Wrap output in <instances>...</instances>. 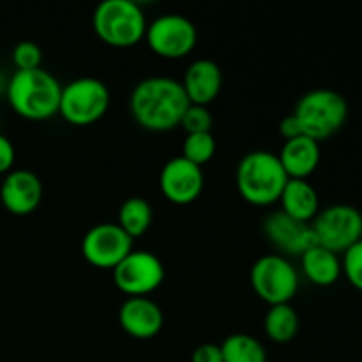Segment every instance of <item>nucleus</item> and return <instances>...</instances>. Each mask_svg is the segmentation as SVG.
I'll return each mask as SVG.
<instances>
[{
  "instance_id": "1",
  "label": "nucleus",
  "mask_w": 362,
  "mask_h": 362,
  "mask_svg": "<svg viewBox=\"0 0 362 362\" xmlns=\"http://www.w3.org/2000/svg\"><path fill=\"white\" fill-rule=\"evenodd\" d=\"M189 106L182 83L168 76H151L133 88L129 112L134 122L152 133H166L180 126Z\"/></svg>"
},
{
  "instance_id": "2",
  "label": "nucleus",
  "mask_w": 362,
  "mask_h": 362,
  "mask_svg": "<svg viewBox=\"0 0 362 362\" xmlns=\"http://www.w3.org/2000/svg\"><path fill=\"white\" fill-rule=\"evenodd\" d=\"M60 94L62 85L42 67L16 71L6 85L7 101L14 113L34 122L59 115Z\"/></svg>"
},
{
  "instance_id": "3",
  "label": "nucleus",
  "mask_w": 362,
  "mask_h": 362,
  "mask_svg": "<svg viewBox=\"0 0 362 362\" xmlns=\"http://www.w3.org/2000/svg\"><path fill=\"white\" fill-rule=\"evenodd\" d=\"M235 182L239 194L255 207L278 204L288 177L278 154L269 151L247 152L237 165Z\"/></svg>"
},
{
  "instance_id": "4",
  "label": "nucleus",
  "mask_w": 362,
  "mask_h": 362,
  "mask_svg": "<svg viewBox=\"0 0 362 362\" xmlns=\"http://www.w3.org/2000/svg\"><path fill=\"white\" fill-rule=\"evenodd\" d=\"M147 20L133 0H105L92 14L95 35L112 48H133L147 32Z\"/></svg>"
},
{
  "instance_id": "5",
  "label": "nucleus",
  "mask_w": 362,
  "mask_h": 362,
  "mask_svg": "<svg viewBox=\"0 0 362 362\" xmlns=\"http://www.w3.org/2000/svg\"><path fill=\"white\" fill-rule=\"evenodd\" d=\"M304 136L320 144L338 133L349 119V103L331 88H315L297 101L293 110Z\"/></svg>"
},
{
  "instance_id": "6",
  "label": "nucleus",
  "mask_w": 362,
  "mask_h": 362,
  "mask_svg": "<svg viewBox=\"0 0 362 362\" xmlns=\"http://www.w3.org/2000/svg\"><path fill=\"white\" fill-rule=\"evenodd\" d=\"M112 103L108 87L98 78H76L62 87L59 115L73 126H90L106 115Z\"/></svg>"
},
{
  "instance_id": "7",
  "label": "nucleus",
  "mask_w": 362,
  "mask_h": 362,
  "mask_svg": "<svg viewBox=\"0 0 362 362\" xmlns=\"http://www.w3.org/2000/svg\"><path fill=\"white\" fill-rule=\"evenodd\" d=\"M251 286L269 306L290 304L299 290V272L283 255H265L251 267Z\"/></svg>"
},
{
  "instance_id": "8",
  "label": "nucleus",
  "mask_w": 362,
  "mask_h": 362,
  "mask_svg": "<svg viewBox=\"0 0 362 362\" xmlns=\"http://www.w3.org/2000/svg\"><path fill=\"white\" fill-rule=\"evenodd\" d=\"M145 41L156 55L177 60L193 52L198 41V30L189 18L170 13L147 25Z\"/></svg>"
},
{
  "instance_id": "9",
  "label": "nucleus",
  "mask_w": 362,
  "mask_h": 362,
  "mask_svg": "<svg viewBox=\"0 0 362 362\" xmlns=\"http://www.w3.org/2000/svg\"><path fill=\"white\" fill-rule=\"evenodd\" d=\"M362 214L352 205H331L317 214L311 221L318 246L332 251L345 253L349 247L361 240Z\"/></svg>"
},
{
  "instance_id": "10",
  "label": "nucleus",
  "mask_w": 362,
  "mask_h": 362,
  "mask_svg": "<svg viewBox=\"0 0 362 362\" xmlns=\"http://www.w3.org/2000/svg\"><path fill=\"white\" fill-rule=\"evenodd\" d=\"M165 281L163 262L151 251H131L115 269L113 283L127 297H147Z\"/></svg>"
},
{
  "instance_id": "11",
  "label": "nucleus",
  "mask_w": 362,
  "mask_h": 362,
  "mask_svg": "<svg viewBox=\"0 0 362 362\" xmlns=\"http://www.w3.org/2000/svg\"><path fill=\"white\" fill-rule=\"evenodd\" d=\"M133 251V239L117 223H101L85 233L81 255L95 269H113Z\"/></svg>"
},
{
  "instance_id": "12",
  "label": "nucleus",
  "mask_w": 362,
  "mask_h": 362,
  "mask_svg": "<svg viewBox=\"0 0 362 362\" xmlns=\"http://www.w3.org/2000/svg\"><path fill=\"white\" fill-rule=\"evenodd\" d=\"M163 197L175 205H189L204 191V172L182 156L170 159L159 173Z\"/></svg>"
},
{
  "instance_id": "13",
  "label": "nucleus",
  "mask_w": 362,
  "mask_h": 362,
  "mask_svg": "<svg viewBox=\"0 0 362 362\" xmlns=\"http://www.w3.org/2000/svg\"><path fill=\"white\" fill-rule=\"evenodd\" d=\"M264 233L269 243L290 257H303L308 250L318 246L311 223L297 221L283 211L271 212L264 221Z\"/></svg>"
},
{
  "instance_id": "14",
  "label": "nucleus",
  "mask_w": 362,
  "mask_h": 362,
  "mask_svg": "<svg viewBox=\"0 0 362 362\" xmlns=\"http://www.w3.org/2000/svg\"><path fill=\"white\" fill-rule=\"evenodd\" d=\"M0 200L11 214H32L42 200L41 179L30 170H11L0 186Z\"/></svg>"
},
{
  "instance_id": "15",
  "label": "nucleus",
  "mask_w": 362,
  "mask_h": 362,
  "mask_svg": "<svg viewBox=\"0 0 362 362\" xmlns=\"http://www.w3.org/2000/svg\"><path fill=\"white\" fill-rule=\"evenodd\" d=\"M161 308L148 297H127L119 310V324L134 339H152L163 329Z\"/></svg>"
},
{
  "instance_id": "16",
  "label": "nucleus",
  "mask_w": 362,
  "mask_h": 362,
  "mask_svg": "<svg viewBox=\"0 0 362 362\" xmlns=\"http://www.w3.org/2000/svg\"><path fill=\"white\" fill-rule=\"evenodd\" d=\"M182 83L189 105L209 106L223 88V71L214 60L198 59L189 64Z\"/></svg>"
},
{
  "instance_id": "17",
  "label": "nucleus",
  "mask_w": 362,
  "mask_h": 362,
  "mask_svg": "<svg viewBox=\"0 0 362 362\" xmlns=\"http://www.w3.org/2000/svg\"><path fill=\"white\" fill-rule=\"evenodd\" d=\"M278 158L288 179L308 180L320 165V144L303 134L285 141Z\"/></svg>"
},
{
  "instance_id": "18",
  "label": "nucleus",
  "mask_w": 362,
  "mask_h": 362,
  "mask_svg": "<svg viewBox=\"0 0 362 362\" xmlns=\"http://www.w3.org/2000/svg\"><path fill=\"white\" fill-rule=\"evenodd\" d=\"M279 204L286 216L303 223H311L320 212L318 193L308 180L288 179L279 198Z\"/></svg>"
},
{
  "instance_id": "19",
  "label": "nucleus",
  "mask_w": 362,
  "mask_h": 362,
  "mask_svg": "<svg viewBox=\"0 0 362 362\" xmlns=\"http://www.w3.org/2000/svg\"><path fill=\"white\" fill-rule=\"evenodd\" d=\"M300 269L304 276L317 286H332L343 274L338 255L322 246L311 247L300 257Z\"/></svg>"
},
{
  "instance_id": "20",
  "label": "nucleus",
  "mask_w": 362,
  "mask_h": 362,
  "mask_svg": "<svg viewBox=\"0 0 362 362\" xmlns=\"http://www.w3.org/2000/svg\"><path fill=\"white\" fill-rule=\"evenodd\" d=\"M264 331L271 341L285 345L290 343L299 332V315L292 304L269 306L264 318Z\"/></svg>"
},
{
  "instance_id": "21",
  "label": "nucleus",
  "mask_w": 362,
  "mask_h": 362,
  "mask_svg": "<svg viewBox=\"0 0 362 362\" xmlns=\"http://www.w3.org/2000/svg\"><path fill=\"white\" fill-rule=\"evenodd\" d=\"M152 219H154L152 205L141 197H131L120 205L117 225L134 240L151 228Z\"/></svg>"
},
{
  "instance_id": "22",
  "label": "nucleus",
  "mask_w": 362,
  "mask_h": 362,
  "mask_svg": "<svg viewBox=\"0 0 362 362\" xmlns=\"http://www.w3.org/2000/svg\"><path fill=\"white\" fill-rule=\"evenodd\" d=\"M223 362H267V350L255 336L237 332L223 339Z\"/></svg>"
},
{
  "instance_id": "23",
  "label": "nucleus",
  "mask_w": 362,
  "mask_h": 362,
  "mask_svg": "<svg viewBox=\"0 0 362 362\" xmlns=\"http://www.w3.org/2000/svg\"><path fill=\"white\" fill-rule=\"evenodd\" d=\"M216 154V140L212 133L186 134L182 144V158L197 166H204Z\"/></svg>"
},
{
  "instance_id": "24",
  "label": "nucleus",
  "mask_w": 362,
  "mask_h": 362,
  "mask_svg": "<svg viewBox=\"0 0 362 362\" xmlns=\"http://www.w3.org/2000/svg\"><path fill=\"white\" fill-rule=\"evenodd\" d=\"M212 124V113L209 106H198L189 105L184 112L182 120H180V127L186 131V134H197V133H211Z\"/></svg>"
},
{
  "instance_id": "25",
  "label": "nucleus",
  "mask_w": 362,
  "mask_h": 362,
  "mask_svg": "<svg viewBox=\"0 0 362 362\" xmlns=\"http://www.w3.org/2000/svg\"><path fill=\"white\" fill-rule=\"evenodd\" d=\"M341 272L354 288L362 292V240L356 243L343 253Z\"/></svg>"
},
{
  "instance_id": "26",
  "label": "nucleus",
  "mask_w": 362,
  "mask_h": 362,
  "mask_svg": "<svg viewBox=\"0 0 362 362\" xmlns=\"http://www.w3.org/2000/svg\"><path fill=\"white\" fill-rule=\"evenodd\" d=\"M13 62L16 71L39 69L42 62V52L35 42L21 41L13 49Z\"/></svg>"
},
{
  "instance_id": "27",
  "label": "nucleus",
  "mask_w": 362,
  "mask_h": 362,
  "mask_svg": "<svg viewBox=\"0 0 362 362\" xmlns=\"http://www.w3.org/2000/svg\"><path fill=\"white\" fill-rule=\"evenodd\" d=\"M191 362H223L221 346L214 343H204L191 354Z\"/></svg>"
},
{
  "instance_id": "28",
  "label": "nucleus",
  "mask_w": 362,
  "mask_h": 362,
  "mask_svg": "<svg viewBox=\"0 0 362 362\" xmlns=\"http://www.w3.org/2000/svg\"><path fill=\"white\" fill-rule=\"evenodd\" d=\"M14 159H16L14 145L11 144L9 138L0 134V175H7L13 170Z\"/></svg>"
},
{
  "instance_id": "29",
  "label": "nucleus",
  "mask_w": 362,
  "mask_h": 362,
  "mask_svg": "<svg viewBox=\"0 0 362 362\" xmlns=\"http://www.w3.org/2000/svg\"><path fill=\"white\" fill-rule=\"evenodd\" d=\"M279 134L285 138V141L303 136V129H300L299 122H297V119H296V115H293V113L283 117L281 122H279Z\"/></svg>"
},
{
  "instance_id": "30",
  "label": "nucleus",
  "mask_w": 362,
  "mask_h": 362,
  "mask_svg": "<svg viewBox=\"0 0 362 362\" xmlns=\"http://www.w3.org/2000/svg\"><path fill=\"white\" fill-rule=\"evenodd\" d=\"M361 240H362V225H361Z\"/></svg>"
}]
</instances>
